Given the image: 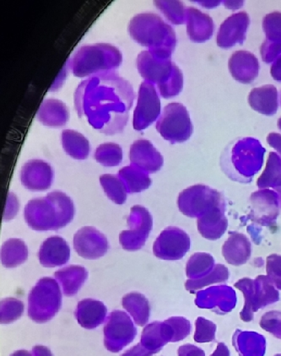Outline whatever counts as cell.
Here are the masks:
<instances>
[{
	"mask_svg": "<svg viewBox=\"0 0 281 356\" xmlns=\"http://www.w3.org/2000/svg\"><path fill=\"white\" fill-rule=\"evenodd\" d=\"M158 10L174 25L185 23L186 8L181 1H155Z\"/></svg>",
	"mask_w": 281,
	"mask_h": 356,
	"instance_id": "obj_42",
	"label": "cell"
},
{
	"mask_svg": "<svg viewBox=\"0 0 281 356\" xmlns=\"http://www.w3.org/2000/svg\"><path fill=\"white\" fill-rule=\"evenodd\" d=\"M232 345L239 356H264L266 352V339L256 332L237 330Z\"/></svg>",
	"mask_w": 281,
	"mask_h": 356,
	"instance_id": "obj_30",
	"label": "cell"
},
{
	"mask_svg": "<svg viewBox=\"0 0 281 356\" xmlns=\"http://www.w3.org/2000/svg\"><path fill=\"white\" fill-rule=\"evenodd\" d=\"M228 347L224 343H218L216 350L211 356H230Z\"/></svg>",
	"mask_w": 281,
	"mask_h": 356,
	"instance_id": "obj_56",
	"label": "cell"
},
{
	"mask_svg": "<svg viewBox=\"0 0 281 356\" xmlns=\"http://www.w3.org/2000/svg\"><path fill=\"white\" fill-rule=\"evenodd\" d=\"M271 73L274 80L281 82V55L272 63Z\"/></svg>",
	"mask_w": 281,
	"mask_h": 356,
	"instance_id": "obj_52",
	"label": "cell"
},
{
	"mask_svg": "<svg viewBox=\"0 0 281 356\" xmlns=\"http://www.w3.org/2000/svg\"><path fill=\"white\" fill-rule=\"evenodd\" d=\"M74 207L72 200L65 193L54 191L46 197L27 203L24 217L34 231H57L73 220Z\"/></svg>",
	"mask_w": 281,
	"mask_h": 356,
	"instance_id": "obj_2",
	"label": "cell"
},
{
	"mask_svg": "<svg viewBox=\"0 0 281 356\" xmlns=\"http://www.w3.org/2000/svg\"><path fill=\"white\" fill-rule=\"evenodd\" d=\"M29 258V248L21 239L11 238L1 248V263L6 268H12L25 263Z\"/></svg>",
	"mask_w": 281,
	"mask_h": 356,
	"instance_id": "obj_36",
	"label": "cell"
},
{
	"mask_svg": "<svg viewBox=\"0 0 281 356\" xmlns=\"http://www.w3.org/2000/svg\"><path fill=\"white\" fill-rule=\"evenodd\" d=\"M275 356H281V354H277Z\"/></svg>",
	"mask_w": 281,
	"mask_h": 356,
	"instance_id": "obj_60",
	"label": "cell"
},
{
	"mask_svg": "<svg viewBox=\"0 0 281 356\" xmlns=\"http://www.w3.org/2000/svg\"><path fill=\"white\" fill-rule=\"evenodd\" d=\"M108 309L104 303L94 299H85L78 303L75 318L82 327L94 330L105 322Z\"/></svg>",
	"mask_w": 281,
	"mask_h": 356,
	"instance_id": "obj_27",
	"label": "cell"
},
{
	"mask_svg": "<svg viewBox=\"0 0 281 356\" xmlns=\"http://www.w3.org/2000/svg\"><path fill=\"white\" fill-rule=\"evenodd\" d=\"M184 87V74L177 66L171 79L164 86L157 87L160 96L166 98H172L182 92Z\"/></svg>",
	"mask_w": 281,
	"mask_h": 356,
	"instance_id": "obj_44",
	"label": "cell"
},
{
	"mask_svg": "<svg viewBox=\"0 0 281 356\" xmlns=\"http://www.w3.org/2000/svg\"><path fill=\"white\" fill-rule=\"evenodd\" d=\"M10 356H33L29 351L22 350L14 352Z\"/></svg>",
	"mask_w": 281,
	"mask_h": 356,
	"instance_id": "obj_57",
	"label": "cell"
},
{
	"mask_svg": "<svg viewBox=\"0 0 281 356\" xmlns=\"http://www.w3.org/2000/svg\"><path fill=\"white\" fill-rule=\"evenodd\" d=\"M220 205H225L223 193L207 185H193L184 190L177 197V207L184 216L198 218Z\"/></svg>",
	"mask_w": 281,
	"mask_h": 356,
	"instance_id": "obj_9",
	"label": "cell"
},
{
	"mask_svg": "<svg viewBox=\"0 0 281 356\" xmlns=\"http://www.w3.org/2000/svg\"><path fill=\"white\" fill-rule=\"evenodd\" d=\"M136 98L133 86L113 73L96 75L83 81L74 93L79 117L106 136L124 131Z\"/></svg>",
	"mask_w": 281,
	"mask_h": 356,
	"instance_id": "obj_1",
	"label": "cell"
},
{
	"mask_svg": "<svg viewBox=\"0 0 281 356\" xmlns=\"http://www.w3.org/2000/svg\"><path fill=\"white\" fill-rule=\"evenodd\" d=\"M259 325L264 330L281 339V312H266L260 319Z\"/></svg>",
	"mask_w": 281,
	"mask_h": 356,
	"instance_id": "obj_47",
	"label": "cell"
},
{
	"mask_svg": "<svg viewBox=\"0 0 281 356\" xmlns=\"http://www.w3.org/2000/svg\"><path fill=\"white\" fill-rule=\"evenodd\" d=\"M129 33L134 41L148 47L154 56L171 59L177 44L175 31L159 15L138 14L130 21Z\"/></svg>",
	"mask_w": 281,
	"mask_h": 356,
	"instance_id": "obj_4",
	"label": "cell"
},
{
	"mask_svg": "<svg viewBox=\"0 0 281 356\" xmlns=\"http://www.w3.org/2000/svg\"><path fill=\"white\" fill-rule=\"evenodd\" d=\"M278 128L281 130V118L278 120Z\"/></svg>",
	"mask_w": 281,
	"mask_h": 356,
	"instance_id": "obj_59",
	"label": "cell"
},
{
	"mask_svg": "<svg viewBox=\"0 0 281 356\" xmlns=\"http://www.w3.org/2000/svg\"><path fill=\"white\" fill-rule=\"evenodd\" d=\"M257 186L259 189L273 188L281 186V158L278 154L271 152L268 155L266 168L262 175L259 177Z\"/></svg>",
	"mask_w": 281,
	"mask_h": 356,
	"instance_id": "obj_38",
	"label": "cell"
},
{
	"mask_svg": "<svg viewBox=\"0 0 281 356\" xmlns=\"http://www.w3.org/2000/svg\"><path fill=\"white\" fill-rule=\"evenodd\" d=\"M152 355H154L152 351L146 349L140 343L138 345L131 348V349L125 352L121 356H152Z\"/></svg>",
	"mask_w": 281,
	"mask_h": 356,
	"instance_id": "obj_50",
	"label": "cell"
},
{
	"mask_svg": "<svg viewBox=\"0 0 281 356\" xmlns=\"http://www.w3.org/2000/svg\"><path fill=\"white\" fill-rule=\"evenodd\" d=\"M178 356H205L204 351L195 346L188 345L182 346L177 350Z\"/></svg>",
	"mask_w": 281,
	"mask_h": 356,
	"instance_id": "obj_49",
	"label": "cell"
},
{
	"mask_svg": "<svg viewBox=\"0 0 281 356\" xmlns=\"http://www.w3.org/2000/svg\"><path fill=\"white\" fill-rule=\"evenodd\" d=\"M252 254L251 241L241 233L229 232L223 247V255L229 264L240 266L246 264Z\"/></svg>",
	"mask_w": 281,
	"mask_h": 356,
	"instance_id": "obj_26",
	"label": "cell"
},
{
	"mask_svg": "<svg viewBox=\"0 0 281 356\" xmlns=\"http://www.w3.org/2000/svg\"><path fill=\"white\" fill-rule=\"evenodd\" d=\"M136 335L137 328L126 312H111L104 327V345L106 349L113 353H118L132 343Z\"/></svg>",
	"mask_w": 281,
	"mask_h": 356,
	"instance_id": "obj_10",
	"label": "cell"
},
{
	"mask_svg": "<svg viewBox=\"0 0 281 356\" xmlns=\"http://www.w3.org/2000/svg\"><path fill=\"white\" fill-rule=\"evenodd\" d=\"M109 248L106 237L92 227L81 228L74 236L75 252L86 259L95 260L102 258L108 252Z\"/></svg>",
	"mask_w": 281,
	"mask_h": 356,
	"instance_id": "obj_17",
	"label": "cell"
},
{
	"mask_svg": "<svg viewBox=\"0 0 281 356\" xmlns=\"http://www.w3.org/2000/svg\"><path fill=\"white\" fill-rule=\"evenodd\" d=\"M265 149L257 138H239L230 143L220 157V167L230 179L251 183L262 168Z\"/></svg>",
	"mask_w": 281,
	"mask_h": 356,
	"instance_id": "obj_3",
	"label": "cell"
},
{
	"mask_svg": "<svg viewBox=\"0 0 281 356\" xmlns=\"http://www.w3.org/2000/svg\"><path fill=\"white\" fill-rule=\"evenodd\" d=\"M100 184L106 196L117 204H125L127 200V191L120 177L105 174L100 177Z\"/></svg>",
	"mask_w": 281,
	"mask_h": 356,
	"instance_id": "obj_40",
	"label": "cell"
},
{
	"mask_svg": "<svg viewBox=\"0 0 281 356\" xmlns=\"http://www.w3.org/2000/svg\"><path fill=\"white\" fill-rule=\"evenodd\" d=\"M24 314V304L15 298H6L1 302L0 322L2 324L17 321Z\"/></svg>",
	"mask_w": 281,
	"mask_h": 356,
	"instance_id": "obj_43",
	"label": "cell"
},
{
	"mask_svg": "<svg viewBox=\"0 0 281 356\" xmlns=\"http://www.w3.org/2000/svg\"><path fill=\"white\" fill-rule=\"evenodd\" d=\"M62 306V293L56 280L45 277L35 284L29 298V316L35 323L54 318Z\"/></svg>",
	"mask_w": 281,
	"mask_h": 356,
	"instance_id": "obj_7",
	"label": "cell"
},
{
	"mask_svg": "<svg viewBox=\"0 0 281 356\" xmlns=\"http://www.w3.org/2000/svg\"><path fill=\"white\" fill-rule=\"evenodd\" d=\"M95 159L104 167H118L122 161V149L117 144H102L96 149Z\"/></svg>",
	"mask_w": 281,
	"mask_h": 356,
	"instance_id": "obj_41",
	"label": "cell"
},
{
	"mask_svg": "<svg viewBox=\"0 0 281 356\" xmlns=\"http://www.w3.org/2000/svg\"><path fill=\"white\" fill-rule=\"evenodd\" d=\"M171 327L167 322H154L145 326L142 332L140 343L154 354L162 350L168 342H172Z\"/></svg>",
	"mask_w": 281,
	"mask_h": 356,
	"instance_id": "obj_29",
	"label": "cell"
},
{
	"mask_svg": "<svg viewBox=\"0 0 281 356\" xmlns=\"http://www.w3.org/2000/svg\"><path fill=\"white\" fill-rule=\"evenodd\" d=\"M215 266V259L209 253L196 252L186 265V275L188 280H200L209 275Z\"/></svg>",
	"mask_w": 281,
	"mask_h": 356,
	"instance_id": "obj_37",
	"label": "cell"
},
{
	"mask_svg": "<svg viewBox=\"0 0 281 356\" xmlns=\"http://www.w3.org/2000/svg\"><path fill=\"white\" fill-rule=\"evenodd\" d=\"M248 104L253 110L264 115H275L279 108L278 90L272 85L252 89L248 96Z\"/></svg>",
	"mask_w": 281,
	"mask_h": 356,
	"instance_id": "obj_28",
	"label": "cell"
},
{
	"mask_svg": "<svg viewBox=\"0 0 281 356\" xmlns=\"http://www.w3.org/2000/svg\"><path fill=\"white\" fill-rule=\"evenodd\" d=\"M33 356H54L49 348L45 346H35L33 349Z\"/></svg>",
	"mask_w": 281,
	"mask_h": 356,
	"instance_id": "obj_55",
	"label": "cell"
},
{
	"mask_svg": "<svg viewBox=\"0 0 281 356\" xmlns=\"http://www.w3.org/2000/svg\"><path fill=\"white\" fill-rule=\"evenodd\" d=\"M122 56L118 47L106 43L81 47L74 56L67 61L74 76L93 77L113 73L120 68Z\"/></svg>",
	"mask_w": 281,
	"mask_h": 356,
	"instance_id": "obj_5",
	"label": "cell"
},
{
	"mask_svg": "<svg viewBox=\"0 0 281 356\" xmlns=\"http://www.w3.org/2000/svg\"><path fill=\"white\" fill-rule=\"evenodd\" d=\"M122 303V307L132 316L137 325L143 327L148 323L150 306L145 296L138 292H132L124 296Z\"/></svg>",
	"mask_w": 281,
	"mask_h": 356,
	"instance_id": "obj_33",
	"label": "cell"
},
{
	"mask_svg": "<svg viewBox=\"0 0 281 356\" xmlns=\"http://www.w3.org/2000/svg\"><path fill=\"white\" fill-rule=\"evenodd\" d=\"M266 272L268 280L281 291V256L271 254L266 260Z\"/></svg>",
	"mask_w": 281,
	"mask_h": 356,
	"instance_id": "obj_48",
	"label": "cell"
},
{
	"mask_svg": "<svg viewBox=\"0 0 281 356\" xmlns=\"http://www.w3.org/2000/svg\"><path fill=\"white\" fill-rule=\"evenodd\" d=\"M216 325L209 320L200 316L195 322V340L197 343H209L216 339Z\"/></svg>",
	"mask_w": 281,
	"mask_h": 356,
	"instance_id": "obj_45",
	"label": "cell"
},
{
	"mask_svg": "<svg viewBox=\"0 0 281 356\" xmlns=\"http://www.w3.org/2000/svg\"><path fill=\"white\" fill-rule=\"evenodd\" d=\"M191 246L189 236L180 228L165 229L153 245L154 254L163 260H179L184 258Z\"/></svg>",
	"mask_w": 281,
	"mask_h": 356,
	"instance_id": "obj_13",
	"label": "cell"
},
{
	"mask_svg": "<svg viewBox=\"0 0 281 356\" xmlns=\"http://www.w3.org/2000/svg\"><path fill=\"white\" fill-rule=\"evenodd\" d=\"M156 86L142 83L138 92V104L134 113V129L140 131L147 129L161 116V101Z\"/></svg>",
	"mask_w": 281,
	"mask_h": 356,
	"instance_id": "obj_12",
	"label": "cell"
},
{
	"mask_svg": "<svg viewBox=\"0 0 281 356\" xmlns=\"http://www.w3.org/2000/svg\"><path fill=\"white\" fill-rule=\"evenodd\" d=\"M118 177L124 184L127 193H137L144 191L152 185V179L149 177V173L143 170L129 165L122 168L118 172Z\"/></svg>",
	"mask_w": 281,
	"mask_h": 356,
	"instance_id": "obj_35",
	"label": "cell"
},
{
	"mask_svg": "<svg viewBox=\"0 0 281 356\" xmlns=\"http://www.w3.org/2000/svg\"><path fill=\"white\" fill-rule=\"evenodd\" d=\"M265 41L260 52L264 63H274L281 55V13L279 11L265 15L263 19Z\"/></svg>",
	"mask_w": 281,
	"mask_h": 356,
	"instance_id": "obj_19",
	"label": "cell"
},
{
	"mask_svg": "<svg viewBox=\"0 0 281 356\" xmlns=\"http://www.w3.org/2000/svg\"><path fill=\"white\" fill-rule=\"evenodd\" d=\"M185 24L190 40L201 43L212 38L215 23L209 15L193 7H186Z\"/></svg>",
	"mask_w": 281,
	"mask_h": 356,
	"instance_id": "obj_23",
	"label": "cell"
},
{
	"mask_svg": "<svg viewBox=\"0 0 281 356\" xmlns=\"http://www.w3.org/2000/svg\"><path fill=\"white\" fill-rule=\"evenodd\" d=\"M198 307L225 315L234 309L236 304V292L228 286H217L198 292L195 299Z\"/></svg>",
	"mask_w": 281,
	"mask_h": 356,
	"instance_id": "obj_16",
	"label": "cell"
},
{
	"mask_svg": "<svg viewBox=\"0 0 281 356\" xmlns=\"http://www.w3.org/2000/svg\"><path fill=\"white\" fill-rule=\"evenodd\" d=\"M62 145L65 152L75 160H86L90 155V146L88 140L74 130H63Z\"/></svg>",
	"mask_w": 281,
	"mask_h": 356,
	"instance_id": "obj_34",
	"label": "cell"
},
{
	"mask_svg": "<svg viewBox=\"0 0 281 356\" xmlns=\"http://www.w3.org/2000/svg\"><path fill=\"white\" fill-rule=\"evenodd\" d=\"M67 68H68V63H65V66L63 67L61 70V74L58 75V77L56 79V81L54 82V84L51 87L50 90L54 92V90H57L63 85V81H65V77L67 74Z\"/></svg>",
	"mask_w": 281,
	"mask_h": 356,
	"instance_id": "obj_54",
	"label": "cell"
},
{
	"mask_svg": "<svg viewBox=\"0 0 281 356\" xmlns=\"http://www.w3.org/2000/svg\"><path fill=\"white\" fill-rule=\"evenodd\" d=\"M127 221L129 229L121 232L120 243L127 251H137L144 246L152 230V216L145 207L136 205Z\"/></svg>",
	"mask_w": 281,
	"mask_h": 356,
	"instance_id": "obj_11",
	"label": "cell"
},
{
	"mask_svg": "<svg viewBox=\"0 0 281 356\" xmlns=\"http://www.w3.org/2000/svg\"><path fill=\"white\" fill-rule=\"evenodd\" d=\"M280 104H281V97H280Z\"/></svg>",
	"mask_w": 281,
	"mask_h": 356,
	"instance_id": "obj_61",
	"label": "cell"
},
{
	"mask_svg": "<svg viewBox=\"0 0 281 356\" xmlns=\"http://www.w3.org/2000/svg\"><path fill=\"white\" fill-rule=\"evenodd\" d=\"M7 204H10V207H11L9 216H8L6 219L10 220L13 218V217L15 216V213H17V212L19 211L17 209L12 208L19 207L18 200L17 197H15V196L13 195V193H9V196H8Z\"/></svg>",
	"mask_w": 281,
	"mask_h": 356,
	"instance_id": "obj_53",
	"label": "cell"
},
{
	"mask_svg": "<svg viewBox=\"0 0 281 356\" xmlns=\"http://www.w3.org/2000/svg\"><path fill=\"white\" fill-rule=\"evenodd\" d=\"M55 278L61 284L63 294L74 296L88 278V272L80 265H70L55 272Z\"/></svg>",
	"mask_w": 281,
	"mask_h": 356,
	"instance_id": "obj_31",
	"label": "cell"
},
{
	"mask_svg": "<svg viewBox=\"0 0 281 356\" xmlns=\"http://www.w3.org/2000/svg\"><path fill=\"white\" fill-rule=\"evenodd\" d=\"M171 327L172 334V342L181 341L188 337L191 333L192 326L191 323L188 319L183 318V316H172L168 320H166Z\"/></svg>",
	"mask_w": 281,
	"mask_h": 356,
	"instance_id": "obj_46",
	"label": "cell"
},
{
	"mask_svg": "<svg viewBox=\"0 0 281 356\" xmlns=\"http://www.w3.org/2000/svg\"><path fill=\"white\" fill-rule=\"evenodd\" d=\"M249 25L250 18L246 12H237L232 15L220 26L217 33V45L221 49H227L236 44H243Z\"/></svg>",
	"mask_w": 281,
	"mask_h": 356,
	"instance_id": "obj_18",
	"label": "cell"
},
{
	"mask_svg": "<svg viewBox=\"0 0 281 356\" xmlns=\"http://www.w3.org/2000/svg\"><path fill=\"white\" fill-rule=\"evenodd\" d=\"M37 117L43 125L57 128L67 124L70 114L63 102L57 99H47L40 106Z\"/></svg>",
	"mask_w": 281,
	"mask_h": 356,
	"instance_id": "obj_32",
	"label": "cell"
},
{
	"mask_svg": "<svg viewBox=\"0 0 281 356\" xmlns=\"http://www.w3.org/2000/svg\"><path fill=\"white\" fill-rule=\"evenodd\" d=\"M235 287L244 296L245 303L240 318L246 323L252 321L255 312L280 300L278 290L267 276L259 275L255 280H239Z\"/></svg>",
	"mask_w": 281,
	"mask_h": 356,
	"instance_id": "obj_6",
	"label": "cell"
},
{
	"mask_svg": "<svg viewBox=\"0 0 281 356\" xmlns=\"http://www.w3.org/2000/svg\"><path fill=\"white\" fill-rule=\"evenodd\" d=\"M131 165L147 173L159 171L164 164V158L147 140H138L130 147Z\"/></svg>",
	"mask_w": 281,
	"mask_h": 356,
	"instance_id": "obj_21",
	"label": "cell"
},
{
	"mask_svg": "<svg viewBox=\"0 0 281 356\" xmlns=\"http://www.w3.org/2000/svg\"><path fill=\"white\" fill-rule=\"evenodd\" d=\"M176 66L171 59L157 58L149 50L142 52L137 58L138 73L146 82L157 87L169 81Z\"/></svg>",
	"mask_w": 281,
	"mask_h": 356,
	"instance_id": "obj_15",
	"label": "cell"
},
{
	"mask_svg": "<svg viewBox=\"0 0 281 356\" xmlns=\"http://www.w3.org/2000/svg\"><path fill=\"white\" fill-rule=\"evenodd\" d=\"M275 191L277 193H278V195H279V197H280V208H281V186H280V187L275 188Z\"/></svg>",
	"mask_w": 281,
	"mask_h": 356,
	"instance_id": "obj_58",
	"label": "cell"
},
{
	"mask_svg": "<svg viewBox=\"0 0 281 356\" xmlns=\"http://www.w3.org/2000/svg\"><path fill=\"white\" fill-rule=\"evenodd\" d=\"M268 144L277 150L281 158V134L278 133H271L267 137Z\"/></svg>",
	"mask_w": 281,
	"mask_h": 356,
	"instance_id": "obj_51",
	"label": "cell"
},
{
	"mask_svg": "<svg viewBox=\"0 0 281 356\" xmlns=\"http://www.w3.org/2000/svg\"><path fill=\"white\" fill-rule=\"evenodd\" d=\"M39 261L45 268L62 266L69 262L70 248L61 236H54L43 241L38 252Z\"/></svg>",
	"mask_w": 281,
	"mask_h": 356,
	"instance_id": "obj_24",
	"label": "cell"
},
{
	"mask_svg": "<svg viewBox=\"0 0 281 356\" xmlns=\"http://www.w3.org/2000/svg\"><path fill=\"white\" fill-rule=\"evenodd\" d=\"M52 167L41 160H33L23 165L21 172L22 184L31 191H45L53 184Z\"/></svg>",
	"mask_w": 281,
	"mask_h": 356,
	"instance_id": "obj_20",
	"label": "cell"
},
{
	"mask_svg": "<svg viewBox=\"0 0 281 356\" xmlns=\"http://www.w3.org/2000/svg\"><path fill=\"white\" fill-rule=\"evenodd\" d=\"M251 211L248 219L262 227H274L280 215L278 193L268 188L259 189L250 197Z\"/></svg>",
	"mask_w": 281,
	"mask_h": 356,
	"instance_id": "obj_14",
	"label": "cell"
},
{
	"mask_svg": "<svg viewBox=\"0 0 281 356\" xmlns=\"http://www.w3.org/2000/svg\"><path fill=\"white\" fill-rule=\"evenodd\" d=\"M228 67L232 76L243 84H251L259 76V59L248 51L240 50L233 54L229 59Z\"/></svg>",
	"mask_w": 281,
	"mask_h": 356,
	"instance_id": "obj_22",
	"label": "cell"
},
{
	"mask_svg": "<svg viewBox=\"0 0 281 356\" xmlns=\"http://www.w3.org/2000/svg\"><path fill=\"white\" fill-rule=\"evenodd\" d=\"M225 205H220L209 209L204 215L198 219V231L200 235L208 240L215 241L220 238L227 232L228 220L225 216Z\"/></svg>",
	"mask_w": 281,
	"mask_h": 356,
	"instance_id": "obj_25",
	"label": "cell"
},
{
	"mask_svg": "<svg viewBox=\"0 0 281 356\" xmlns=\"http://www.w3.org/2000/svg\"><path fill=\"white\" fill-rule=\"evenodd\" d=\"M156 129L170 143L187 141L192 136L193 127L186 106L177 102L165 106L158 118Z\"/></svg>",
	"mask_w": 281,
	"mask_h": 356,
	"instance_id": "obj_8",
	"label": "cell"
},
{
	"mask_svg": "<svg viewBox=\"0 0 281 356\" xmlns=\"http://www.w3.org/2000/svg\"><path fill=\"white\" fill-rule=\"evenodd\" d=\"M229 275L228 268L225 265L216 264L214 270L204 278L197 280H188L185 283V287L191 293H195L200 289L211 286V284L227 282Z\"/></svg>",
	"mask_w": 281,
	"mask_h": 356,
	"instance_id": "obj_39",
	"label": "cell"
}]
</instances>
